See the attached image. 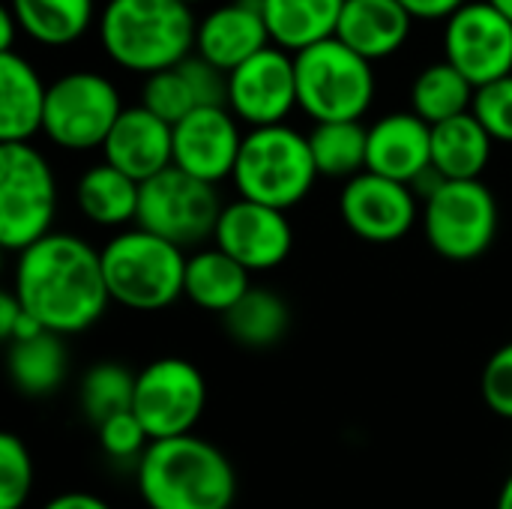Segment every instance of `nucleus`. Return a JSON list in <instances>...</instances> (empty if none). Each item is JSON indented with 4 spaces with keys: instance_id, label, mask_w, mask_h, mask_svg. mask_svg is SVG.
<instances>
[{
    "instance_id": "1",
    "label": "nucleus",
    "mask_w": 512,
    "mask_h": 509,
    "mask_svg": "<svg viewBox=\"0 0 512 509\" xmlns=\"http://www.w3.org/2000/svg\"><path fill=\"white\" fill-rule=\"evenodd\" d=\"M15 297L57 336L90 330L108 309L102 255L75 234H48L18 255Z\"/></svg>"
},
{
    "instance_id": "2",
    "label": "nucleus",
    "mask_w": 512,
    "mask_h": 509,
    "mask_svg": "<svg viewBox=\"0 0 512 509\" xmlns=\"http://www.w3.org/2000/svg\"><path fill=\"white\" fill-rule=\"evenodd\" d=\"M96 36L111 63L147 78L195 54L198 18L180 0H105Z\"/></svg>"
},
{
    "instance_id": "3",
    "label": "nucleus",
    "mask_w": 512,
    "mask_h": 509,
    "mask_svg": "<svg viewBox=\"0 0 512 509\" xmlns=\"http://www.w3.org/2000/svg\"><path fill=\"white\" fill-rule=\"evenodd\" d=\"M138 495L147 509H231L237 474L228 456L198 435L153 441L138 462Z\"/></svg>"
},
{
    "instance_id": "4",
    "label": "nucleus",
    "mask_w": 512,
    "mask_h": 509,
    "mask_svg": "<svg viewBox=\"0 0 512 509\" xmlns=\"http://www.w3.org/2000/svg\"><path fill=\"white\" fill-rule=\"evenodd\" d=\"M99 255L111 303L132 312H159L183 297L189 255L180 246L132 228L114 234Z\"/></svg>"
},
{
    "instance_id": "5",
    "label": "nucleus",
    "mask_w": 512,
    "mask_h": 509,
    "mask_svg": "<svg viewBox=\"0 0 512 509\" xmlns=\"http://www.w3.org/2000/svg\"><path fill=\"white\" fill-rule=\"evenodd\" d=\"M231 180L240 198L288 213L303 204L318 183L309 138L288 123L249 129Z\"/></svg>"
},
{
    "instance_id": "6",
    "label": "nucleus",
    "mask_w": 512,
    "mask_h": 509,
    "mask_svg": "<svg viewBox=\"0 0 512 509\" xmlns=\"http://www.w3.org/2000/svg\"><path fill=\"white\" fill-rule=\"evenodd\" d=\"M297 108L312 123L363 120L375 102V69L336 36L294 54Z\"/></svg>"
},
{
    "instance_id": "7",
    "label": "nucleus",
    "mask_w": 512,
    "mask_h": 509,
    "mask_svg": "<svg viewBox=\"0 0 512 509\" xmlns=\"http://www.w3.org/2000/svg\"><path fill=\"white\" fill-rule=\"evenodd\" d=\"M57 180L51 162L33 144H0V243L21 255L54 234Z\"/></svg>"
},
{
    "instance_id": "8",
    "label": "nucleus",
    "mask_w": 512,
    "mask_h": 509,
    "mask_svg": "<svg viewBox=\"0 0 512 509\" xmlns=\"http://www.w3.org/2000/svg\"><path fill=\"white\" fill-rule=\"evenodd\" d=\"M123 108L126 105L111 78L93 69H75L48 84L42 135L72 153L102 150Z\"/></svg>"
},
{
    "instance_id": "9",
    "label": "nucleus",
    "mask_w": 512,
    "mask_h": 509,
    "mask_svg": "<svg viewBox=\"0 0 512 509\" xmlns=\"http://www.w3.org/2000/svg\"><path fill=\"white\" fill-rule=\"evenodd\" d=\"M222 210L225 204L213 183H204L171 165L168 171L141 183L135 225L186 252L216 237Z\"/></svg>"
},
{
    "instance_id": "10",
    "label": "nucleus",
    "mask_w": 512,
    "mask_h": 509,
    "mask_svg": "<svg viewBox=\"0 0 512 509\" xmlns=\"http://www.w3.org/2000/svg\"><path fill=\"white\" fill-rule=\"evenodd\" d=\"M429 246L447 261H474L495 243L498 201L483 180H447L420 213Z\"/></svg>"
},
{
    "instance_id": "11",
    "label": "nucleus",
    "mask_w": 512,
    "mask_h": 509,
    "mask_svg": "<svg viewBox=\"0 0 512 509\" xmlns=\"http://www.w3.org/2000/svg\"><path fill=\"white\" fill-rule=\"evenodd\" d=\"M207 408V384L195 363L183 357H159L135 378L132 414L141 420L150 441L195 435Z\"/></svg>"
},
{
    "instance_id": "12",
    "label": "nucleus",
    "mask_w": 512,
    "mask_h": 509,
    "mask_svg": "<svg viewBox=\"0 0 512 509\" xmlns=\"http://www.w3.org/2000/svg\"><path fill=\"white\" fill-rule=\"evenodd\" d=\"M444 60L477 90L512 75V21L489 0H468L444 21Z\"/></svg>"
},
{
    "instance_id": "13",
    "label": "nucleus",
    "mask_w": 512,
    "mask_h": 509,
    "mask_svg": "<svg viewBox=\"0 0 512 509\" xmlns=\"http://www.w3.org/2000/svg\"><path fill=\"white\" fill-rule=\"evenodd\" d=\"M297 108L294 54L267 45L228 75V111L249 129L282 126Z\"/></svg>"
},
{
    "instance_id": "14",
    "label": "nucleus",
    "mask_w": 512,
    "mask_h": 509,
    "mask_svg": "<svg viewBox=\"0 0 512 509\" xmlns=\"http://www.w3.org/2000/svg\"><path fill=\"white\" fill-rule=\"evenodd\" d=\"M339 213L351 234L366 243H396L420 222V198L411 186L363 171L342 186Z\"/></svg>"
},
{
    "instance_id": "15",
    "label": "nucleus",
    "mask_w": 512,
    "mask_h": 509,
    "mask_svg": "<svg viewBox=\"0 0 512 509\" xmlns=\"http://www.w3.org/2000/svg\"><path fill=\"white\" fill-rule=\"evenodd\" d=\"M213 246L234 258L243 270L267 273L288 261L294 249V228L288 213L237 198L225 204Z\"/></svg>"
},
{
    "instance_id": "16",
    "label": "nucleus",
    "mask_w": 512,
    "mask_h": 509,
    "mask_svg": "<svg viewBox=\"0 0 512 509\" xmlns=\"http://www.w3.org/2000/svg\"><path fill=\"white\" fill-rule=\"evenodd\" d=\"M243 138L246 132L228 105L195 108L174 126V168L216 186L234 177Z\"/></svg>"
},
{
    "instance_id": "17",
    "label": "nucleus",
    "mask_w": 512,
    "mask_h": 509,
    "mask_svg": "<svg viewBox=\"0 0 512 509\" xmlns=\"http://www.w3.org/2000/svg\"><path fill=\"white\" fill-rule=\"evenodd\" d=\"M267 45L273 42L261 12V0H231L213 6L204 18H198L195 54L225 75H231Z\"/></svg>"
},
{
    "instance_id": "18",
    "label": "nucleus",
    "mask_w": 512,
    "mask_h": 509,
    "mask_svg": "<svg viewBox=\"0 0 512 509\" xmlns=\"http://www.w3.org/2000/svg\"><path fill=\"white\" fill-rule=\"evenodd\" d=\"M102 156V162L114 165L135 183H147L174 165V126L150 114L144 105H129L108 132Z\"/></svg>"
},
{
    "instance_id": "19",
    "label": "nucleus",
    "mask_w": 512,
    "mask_h": 509,
    "mask_svg": "<svg viewBox=\"0 0 512 509\" xmlns=\"http://www.w3.org/2000/svg\"><path fill=\"white\" fill-rule=\"evenodd\" d=\"M432 168V126L414 111L384 114L369 126L366 171L411 186Z\"/></svg>"
},
{
    "instance_id": "20",
    "label": "nucleus",
    "mask_w": 512,
    "mask_h": 509,
    "mask_svg": "<svg viewBox=\"0 0 512 509\" xmlns=\"http://www.w3.org/2000/svg\"><path fill=\"white\" fill-rule=\"evenodd\" d=\"M414 18L399 0H345L336 39L369 63L387 60L411 39Z\"/></svg>"
},
{
    "instance_id": "21",
    "label": "nucleus",
    "mask_w": 512,
    "mask_h": 509,
    "mask_svg": "<svg viewBox=\"0 0 512 509\" xmlns=\"http://www.w3.org/2000/svg\"><path fill=\"white\" fill-rule=\"evenodd\" d=\"M48 84L18 51H0V144H30L45 123Z\"/></svg>"
},
{
    "instance_id": "22",
    "label": "nucleus",
    "mask_w": 512,
    "mask_h": 509,
    "mask_svg": "<svg viewBox=\"0 0 512 509\" xmlns=\"http://www.w3.org/2000/svg\"><path fill=\"white\" fill-rule=\"evenodd\" d=\"M345 0H261L270 42L300 54L336 36Z\"/></svg>"
},
{
    "instance_id": "23",
    "label": "nucleus",
    "mask_w": 512,
    "mask_h": 509,
    "mask_svg": "<svg viewBox=\"0 0 512 509\" xmlns=\"http://www.w3.org/2000/svg\"><path fill=\"white\" fill-rule=\"evenodd\" d=\"M252 288V273L243 270L222 249H195L186 261L183 297L204 312L225 315L234 309Z\"/></svg>"
},
{
    "instance_id": "24",
    "label": "nucleus",
    "mask_w": 512,
    "mask_h": 509,
    "mask_svg": "<svg viewBox=\"0 0 512 509\" xmlns=\"http://www.w3.org/2000/svg\"><path fill=\"white\" fill-rule=\"evenodd\" d=\"M75 204L87 222L99 228H123L129 222H138L141 183L108 162H99L78 177Z\"/></svg>"
},
{
    "instance_id": "25",
    "label": "nucleus",
    "mask_w": 512,
    "mask_h": 509,
    "mask_svg": "<svg viewBox=\"0 0 512 509\" xmlns=\"http://www.w3.org/2000/svg\"><path fill=\"white\" fill-rule=\"evenodd\" d=\"M21 33L42 48H66L99 21L96 0H9Z\"/></svg>"
},
{
    "instance_id": "26",
    "label": "nucleus",
    "mask_w": 512,
    "mask_h": 509,
    "mask_svg": "<svg viewBox=\"0 0 512 509\" xmlns=\"http://www.w3.org/2000/svg\"><path fill=\"white\" fill-rule=\"evenodd\" d=\"M492 135L468 111L432 126V168L444 180H480L492 159Z\"/></svg>"
},
{
    "instance_id": "27",
    "label": "nucleus",
    "mask_w": 512,
    "mask_h": 509,
    "mask_svg": "<svg viewBox=\"0 0 512 509\" xmlns=\"http://www.w3.org/2000/svg\"><path fill=\"white\" fill-rule=\"evenodd\" d=\"M225 333L252 351L279 345L291 330V306L270 288H249V294L222 315Z\"/></svg>"
},
{
    "instance_id": "28",
    "label": "nucleus",
    "mask_w": 512,
    "mask_h": 509,
    "mask_svg": "<svg viewBox=\"0 0 512 509\" xmlns=\"http://www.w3.org/2000/svg\"><path fill=\"white\" fill-rule=\"evenodd\" d=\"M69 372V354L63 345V336L57 333H39L24 342L9 345V378L18 393L42 399L60 390Z\"/></svg>"
},
{
    "instance_id": "29",
    "label": "nucleus",
    "mask_w": 512,
    "mask_h": 509,
    "mask_svg": "<svg viewBox=\"0 0 512 509\" xmlns=\"http://www.w3.org/2000/svg\"><path fill=\"white\" fill-rule=\"evenodd\" d=\"M309 150L318 168V177L327 180H354L366 171L369 156V126L360 120L339 123H315L309 132Z\"/></svg>"
},
{
    "instance_id": "30",
    "label": "nucleus",
    "mask_w": 512,
    "mask_h": 509,
    "mask_svg": "<svg viewBox=\"0 0 512 509\" xmlns=\"http://www.w3.org/2000/svg\"><path fill=\"white\" fill-rule=\"evenodd\" d=\"M477 87L447 60L429 63L411 84V111L429 126L468 114Z\"/></svg>"
},
{
    "instance_id": "31",
    "label": "nucleus",
    "mask_w": 512,
    "mask_h": 509,
    "mask_svg": "<svg viewBox=\"0 0 512 509\" xmlns=\"http://www.w3.org/2000/svg\"><path fill=\"white\" fill-rule=\"evenodd\" d=\"M135 378L126 366L105 360L96 363L84 372L81 378V390H78V402H81V414L87 417V423H93L96 429L117 417L132 411L135 402Z\"/></svg>"
},
{
    "instance_id": "32",
    "label": "nucleus",
    "mask_w": 512,
    "mask_h": 509,
    "mask_svg": "<svg viewBox=\"0 0 512 509\" xmlns=\"http://www.w3.org/2000/svg\"><path fill=\"white\" fill-rule=\"evenodd\" d=\"M141 105L150 114H156L159 120H165L168 126H177L183 117H189L195 108H201L198 93H195L183 63L174 69H162L156 75H147L141 84Z\"/></svg>"
},
{
    "instance_id": "33",
    "label": "nucleus",
    "mask_w": 512,
    "mask_h": 509,
    "mask_svg": "<svg viewBox=\"0 0 512 509\" xmlns=\"http://www.w3.org/2000/svg\"><path fill=\"white\" fill-rule=\"evenodd\" d=\"M33 492V459L27 444L3 432L0 435V509H24Z\"/></svg>"
},
{
    "instance_id": "34",
    "label": "nucleus",
    "mask_w": 512,
    "mask_h": 509,
    "mask_svg": "<svg viewBox=\"0 0 512 509\" xmlns=\"http://www.w3.org/2000/svg\"><path fill=\"white\" fill-rule=\"evenodd\" d=\"M471 114L483 123L492 141L512 144V75L480 87L474 93Z\"/></svg>"
},
{
    "instance_id": "35",
    "label": "nucleus",
    "mask_w": 512,
    "mask_h": 509,
    "mask_svg": "<svg viewBox=\"0 0 512 509\" xmlns=\"http://www.w3.org/2000/svg\"><path fill=\"white\" fill-rule=\"evenodd\" d=\"M96 435H99L102 453L111 456V459H117V462H132V459L141 462V456H144L147 447L153 444L150 435L144 432L141 420H138L132 411L105 420V423L96 429Z\"/></svg>"
},
{
    "instance_id": "36",
    "label": "nucleus",
    "mask_w": 512,
    "mask_h": 509,
    "mask_svg": "<svg viewBox=\"0 0 512 509\" xmlns=\"http://www.w3.org/2000/svg\"><path fill=\"white\" fill-rule=\"evenodd\" d=\"M480 390L492 414L512 420V342L489 357Z\"/></svg>"
},
{
    "instance_id": "37",
    "label": "nucleus",
    "mask_w": 512,
    "mask_h": 509,
    "mask_svg": "<svg viewBox=\"0 0 512 509\" xmlns=\"http://www.w3.org/2000/svg\"><path fill=\"white\" fill-rule=\"evenodd\" d=\"M414 21H447L456 15L468 0H399Z\"/></svg>"
},
{
    "instance_id": "38",
    "label": "nucleus",
    "mask_w": 512,
    "mask_h": 509,
    "mask_svg": "<svg viewBox=\"0 0 512 509\" xmlns=\"http://www.w3.org/2000/svg\"><path fill=\"white\" fill-rule=\"evenodd\" d=\"M21 318H24V306H21V300L15 297V291L9 288V291L0 297V339H3V342H9V339L15 336Z\"/></svg>"
},
{
    "instance_id": "39",
    "label": "nucleus",
    "mask_w": 512,
    "mask_h": 509,
    "mask_svg": "<svg viewBox=\"0 0 512 509\" xmlns=\"http://www.w3.org/2000/svg\"><path fill=\"white\" fill-rule=\"evenodd\" d=\"M42 509H111V504L90 492H63V495L51 498Z\"/></svg>"
},
{
    "instance_id": "40",
    "label": "nucleus",
    "mask_w": 512,
    "mask_h": 509,
    "mask_svg": "<svg viewBox=\"0 0 512 509\" xmlns=\"http://www.w3.org/2000/svg\"><path fill=\"white\" fill-rule=\"evenodd\" d=\"M18 33H21V24L15 21L12 9L3 6V12H0V51H15ZM21 36H24V33H21Z\"/></svg>"
},
{
    "instance_id": "41",
    "label": "nucleus",
    "mask_w": 512,
    "mask_h": 509,
    "mask_svg": "<svg viewBox=\"0 0 512 509\" xmlns=\"http://www.w3.org/2000/svg\"><path fill=\"white\" fill-rule=\"evenodd\" d=\"M495 509H512V474L507 477V483H504V489L498 495V507Z\"/></svg>"
},
{
    "instance_id": "42",
    "label": "nucleus",
    "mask_w": 512,
    "mask_h": 509,
    "mask_svg": "<svg viewBox=\"0 0 512 509\" xmlns=\"http://www.w3.org/2000/svg\"><path fill=\"white\" fill-rule=\"evenodd\" d=\"M489 3H492L501 15H507L512 21V0H489Z\"/></svg>"
},
{
    "instance_id": "43",
    "label": "nucleus",
    "mask_w": 512,
    "mask_h": 509,
    "mask_svg": "<svg viewBox=\"0 0 512 509\" xmlns=\"http://www.w3.org/2000/svg\"><path fill=\"white\" fill-rule=\"evenodd\" d=\"M180 3H186V6L192 9V6H198V3H207V0H180Z\"/></svg>"
}]
</instances>
